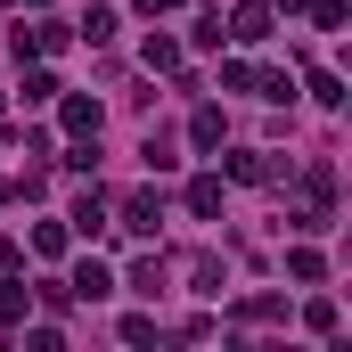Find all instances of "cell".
Instances as JSON below:
<instances>
[{
    "label": "cell",
    "mask_w": 352,
    "mask_h": 352,
    "mask_svg": "<svg viewBox=\"0 0 352 352\" xmlns=\"http://www.w3.org/2000/svg\"><path fill=\"white\" fill-rule=\"evenodd\" d=\"M156 221H164V197H156V188L123 197V230H131V238H156Z\"/></svg>",
    "instance_id": "6da1fadb"
},
{
    "label": "cell",
    "mask_w": 352,
    "mask_h": 352,
    "mask_svg": "<svg viewBox=\"0 0 352 352\" xmlns=\"http://www.w3.org/2000/svg\"><path fill=\"white\" fill-rule=\"evenodd\" d=\"M74 230H82V238H98V230H107V197H98V188H82V197H74Z\"/></svg>",
    "instance_id": "7a4b0ae2"
},
{
    "label": "cell",
    "mask_w": 352,
    "mask_h": 352,
    "mask_svg": "<svg viewBox=\"0 0 352 352\" xmlns=\"http://www.w3.org/2000/svg\"><path fill=\"white\" fill-rule=\"evenodd\" d=\"M230 33H238V41H263V33H270V8H263V0H246V8L230 16Z\"/></svg>",
    "instance_id": "3957f363"
},
{
    "label": "cell",
    "mask_w": 352,
    "mask_h": 352,
    "mask_svg": "<svg viewBox=\"0 0 352 352\" xmlns=\"http://www.w3.org/2000/svg\"><path fill=\"white\" fill-rule=\"evenodd\" d=\"M188 213H205V221L221 213V180H213V173H205V180H188Z\"/></svg>",
    "instance_id": "277c9868"
},
{
    "label": "cell",
    "mask_w": 352,
    "mask_h": 352,
    "mask_svg": "<svg viewBox=\"0 0 352 352\" xmlns=\"http://www.w3.org/2000/svg\"><path fill=\"white\" fill-rule=\"evenodd\" d=\"M188 287H197V295H221V254H197V263H188Z\"/></svg>",
    "instance_id": "5b68a950"
},
{
    "label": "cell",
    "mask_w": 352,
    "mask_h": 352,
    "mask_svg": "<svg viewBox=\"0 0 352 352\" xmlns=\"http://www.w3.org/2000/svg\"><path fill=\"white\" fill-rule=\"evenodd\" d=\"M66 131H82V140H98V98H66Z\"/></svg>",
    "instance_id": "8992f818"
},
{
    "label": "cell",
    "mask_w": 352,
    "mask_h": 352,
    "mask_svg": "<svg viewBox=\"0 0 352 352\" xmlns=\"http://www.w3.org/2000/svg\"><path fill=\"white\" fill-rule=\"evenodd\" d=\"M188 140H197V148H221V107H197V123H188Z\"/></svg>",
    "instance_id": "52a82bcc"
},
{
    "label": "cell",
    "mask_w": 352,
    "mask_h": 352,
    "mask_svg": "<svg viewBox=\"0 0 352 352\" xmlns=\"http://www.w3.org/2000/svg\"><path fill=\"white\" fill-rule=\"evenodd\" d=\"M320 270H328V263H320L311 246H295V254H287V278H303V287H320Z\"/></svg>",
    "instance_id": "ba28073f"
},
{
    "label": "cell",
    "mask_w": 352,
    "mask_h": 352,
    "mask_svg": "<svg viewBox=\"0 0 352 352\" xmlns=\"http://www.w3.org/2000/svg\"><path fill=\"white\" fill-rule=\"evenodd\" d=\"M303 8H311V25H320V33H344V0H303Z\"/></svg>",
    "instance_id": "9c48e42d"
},
{
    "label": "cell",
    "mask_w": 352,
    "mask_h": 352,
    "mask_svg": "<svg viewBox=\"0 0 352 352\" xmlns=\"http://www.w3.org/2000/svg\"><path fill=\"white\" fill-rule=\"evenodd\" d=\"M140 156H148V173H173L180 156H173V140H164V131H148V148H140Z\"/></svg>",
    "instance_id": "30bf717a"
},
{
    "label": "cell",
    "mask_w": 352,
    "mask_h": 352,
    "mask_svg": "<svg viewBox=\"0 0 352 352\" xmlns=\"http://www.w3.org/2000/svg\"><path fill=\"white\" fill-rule=\"evenodd\" d=\"M131 295H164V263H140V270H131Z\"/></svg>",
    "instance_id": "8fae6325"
},
{
    "label": "cell",
    "mask_w": 352,
    "mask_h": 352,
    "mask_svg": "<svg viewBox=\"0 0 352 352\" xmlns=\"http://www.w3.org/2000/svg\"><path fill=\"white\" fill-rule=\"evenodd\" d=\"M58 98V74H25V107H50Z\"/></svg>",
    "instance_id": "7c38bea8"
},
{
    "label": "cell",
    "mask_w": 352,
    "mask_h": 352,
    "mask_svg": "<svg viewBox=\"0 0 352 352\" xmlns=\"http://www.w3.org/2000/svg\"><path fill=\"white\" fill-rule=\"evenodd\" d=\"M74 287H82L90 303H98V295H107V287H115V278H107V270H98V263H82V270H74Z\"/></svg>",
    "instance_id": "4fadbf2b"
},
{
    "label": "cell",
    "mask_w": 352,
    "mask_h": 352,
    "mask_svg": "<svg viewBox=\"0 0 352 352\" xmlns=\"http://www.w3.org/2000/svg\"><path fill=\"white\" fill-rule=\"evenodd\" d=\"M8 320H25V287H0V328Z\"/></svg>",
    "instance_id": "5bb4252c"
},
{
    "label": "cell",
    "mask_w": 352,
    "mask_h": 352,
    "mask_svg": "<svg viewBox=\"0 0 352 352\" xmlns=\"http://www.w3.org/2000/svg\"><path fill=\"white\" fill-rule=\"evenodd\" d=\"M173 8H180V0H140V16H173Z\"/></svg>",
    "instance_id": "9a60e30c"
},
{
    "label": "cell",
    "mask_w": 352,
    "mask_h": 352,
    "mask_svg": "<svg viewBox=\"0 0 352 352\" xmlns=\"http://www.w3.org/2000/svg\"><path fill=\"white\" fill-rule=\"evenodd\" d=\"M33 8H41V0H33Z\"/></svg>",
    "instance_id": "2e32d148"
}]
</instances>
